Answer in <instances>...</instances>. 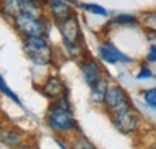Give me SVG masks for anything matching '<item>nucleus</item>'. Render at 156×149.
<instances>
[{
    "label": "nucleus",
    "mask_w": 156,
    "mask_h": 149,
    "mask_svg": "<svg viewBox=\"0 0 156 149\" xmlns=\"http://www.w3.org/2000/svg\"><path fill=\"white\" fill-rule=\"evenodd\" d=\"M140 95H142V99H143L145 106L148 108H150L151 111L156 112V87L143 89L140 92Z\"/></svg>",
    "instance_id": "obj_12"
},
{
    "label": "nucleus",
    "mask_w": 156,
    "mask_h": 149,
    "mask_svg": "<svg viewBox=\"0 0 156 149\" xmlns=\"http://www.w3.org/2000/svg\"><path fill=\"white\" fill-rule=\"evenodd\" d=\"M55 142L58 143V146H59V148H60V149H69L66 146H65V144H64V142H61V141H60V140H58V138L55 140Z\"/></svg>",
    "instance_id": "obj_23"
},
{
    "label": "nucleus",
    "mask_w": 156,
    "mask_h": 149,
    "mask_svg": "<svg viewBox=\"0 0 156 149\" xmlns=\"http://www.w3.org/2000/svg\"><path fill=\"white\" fill-rule=\"evenodd\" d=\"M154 78H155V74L153 69H150V66H148L147 64H143L136 74V79L138 81H147V79H154Z\"/></svg>",
    "instance_id": "obj_16"
},
{
    "label": "nucleus",
    "mask_w": 156,
    "mask_h": 149,
    "mask_svg": "<svg viewBox=\"0 0 156 149\" xmlns=\"http://www.w3.org/2000/svg\"><path fill=\"white\" fill-rule=\"evenodd\" d=\"M112 24H119V25H125V24H137L138 19L132 15H119L115 18L112 19Z\"/></svg>",
    "instance_id": "obj_18"
},
{
    "label": "nucleus",
    "mask_w": 156,
    "mask_h": 149,
    "mask_svg": "<svg viewBox=\"0 0 156 149\" xmlns=\"http://www.w3.org/2000/svg\"><path fill=\"white\" fill-rule=\"evenodd\" d=\"M0 90H1V93L4 94V95H6L9 99H11V100H12V101H15L16 104L20 105V97L12 92V89L7 85V83L5 82V79L2 78V76H1V74H0Z\"/></svg>",
    "instance_id": "obj_17"
},
{
    "label": "nucleus",
    "mask_w": 156,
    "mask_h": 149,
    "mask_svg": "<svg viewBox=\"0 0 156 149\" xmlns=\"http://www.w3.org/2000/svg\"><path fill=\"white\" fill-rule=\"evenodd\" d=\"M109 84L105 77H101L95 84L90 87V100L95 104H103Z\"/></svg>",
    "instance_id": "obj_11"
},
{
    "label": "nucleus",
    "mask_w": 156,
    "mask_h": 149,
    "mask_svg": "<svg viewBox=\"0 0 156 149\" xmlns=\"http://www.w3.org/2000/svg\"><path fill=\"white\" fill-rule=\"evenodd\" d=\"M47 124L55 132L67 133L78 130L77 123L71 112L67 95L55 101L47 113Z\"/></svg>",
    "instance_id": "obj_1"
},
{
    "label": "nucleus",
    "mask_w": 156,
    "mask_h": 149,
    "mask_svg": "<svg viewBox=\"0 0 156 149\" xmlns=\"http://www.w3.org/2000/svg\"><path fill=\"white\" fill-rule=\"evenodd\" d=\"M58 30L62 37L64 45H76L80 43V27L76 15L73 13L67 19L57 23Z\"/></svg>",
    "instance_id": "obj_6"
},
{
    "label": "nucleus",
    "mask_w": 156,
    "mask_h": 149,
    "mask_svg": "<svg viewBox=\"0 0 156 149\" xmlns=\"http://www.w3.org/2000/svg\"><path fill=\"white\" fill-rule=\"evenodd\" d=\"M78 6L85 11L90 12V13H94V15H98V16H107L108 15V11L98 4H79Z\"/></svg>",
    "instance_id": "obj_15"
},
{
    "label": "nucleus",
    "mask_w": 156,
    "mask_h": 149,
    "mask_svg": "<svg viewBox=\"0 0 156 149\" xmlns=\"http://www.w3.org/2000/svg\"><path fill=\"white\" fill-rule=\"evenodd\" d=\"M2 136V125H1V122H0V138Z\"/></svg>",
    "instance_id": "obj_24"
},
{
    "label": "nucleus",
    "mask_w": 156,
    "mask_h": 149,
    "mask_svg": "<svg viewBox=\"0 0 156 149\" xmlns=\"http://www.w3.org/2000/svg\"><path fill=\"white\" fill-rule=\"evenodd\" d=\"M15 149H35L33 146H30V144H27V143H22V144H20L17 148Z\"/></svg>",
    "instance_id": "obj_22"
},
{
    "label": "nucleus",
    "mask_w": 156,
    "mask_h": 149,
    "mask_svg": "<svg viewBox=\"0 0 156 149\" xmlns=\"http://www.w3.org/2000/svg\"><path fill=\"white\" fill-rule=\"evenodd\" d=\"M79 67H80V72H82V76H83V79L85 81V83L89 87L95 84L101 77H103L101 65L93 58L83 59L80 61V64H79Z\"/></svg>",
    "instance_id": "obj_9"
},
{
    "label": "nucleus",
    "mask_w": 156,
    "mask_h": 149,
    "mask_svg": "<svg viewBox=\"0 0 156 149\" xmlns=\"http://www.w3.org/2000/svg\"><path fill=\"white\" fill-rule=\"evenodd\" d=\"M71 149H98L85 136L78 135L73 138Z\"/></svg>",
    "instance_id": "obj_14"
},
{
    "label": "nucleus",
    "mask_w": 156,
    "mask_h": 149,
    "mask_svg": "<svg viewBox=\"0 0 156 149\" xmlns=\"http://www.w3.org/2000/svg\"><path fill=\"white\" fill-rule=\"evenodd\" d=\"M112 123L118 131L125 135L136 132L139 125V118L132 106L115 112L112 114Z\"/></svg>",
    "instance_id": "obj_4"
},
{
    "label": "nucleus",
    "mask_w": 156,
    "mask_h": 149,
    "mask_svg": "<svg viewBox=\"0 0 156 149\" xmlns=\"http://www.w3.org/2000/svg\"><path fill=\"white\" fill-rule=\"evenodd\" d=\"M145 59H147V63H149V64H156V43L150 45Z\"/></svg>",
    "instance_id": "obj_21"
},
{
    "label": "nucleus",
    "mask_w": 156,
    "mask_h": 149,
    "mask_svg": "<svg viewBox=\"0 0 156 149\" xmlns=\"http://www.w3.org/2000/svg\"><path fill=\"white\" fill-rule=\"evenodd\" d=\"M98 54L102 61L108 63V64H118V63L130 64V63H132L131 56L122 53L112 42H108V41H106L98 46Z\"/></svg>",
    "instance_id": "obj_7"
},
{
    "label": "nucleus",
    "mask_w": 156,
    "mask_h": 149,
    "mask_svg": "<svg viewBox=\"0 0 156 149\" xmlns=\"http://www.w3.org/2000/svg\"><path fill=\"white\" fill-rule=\"evenodd\" d=\"M64 46H65V48H66L69 56H71V58L77 59L79 56H82V52H83V51H82L80 43H76V45H64Z\"/></svg>",
    "instance_id": "obj_19"
},
{
    "label": "nucleus",
    "mask_w": 156,
    "mask_h": 149,
    "mask_svg": "<svg viewBox=\"0 0 156 149\" xmlns=\"http://www.w3.org/2000/svg\"><path fill=\"white\" fill-rule=\"evenodd\" d=\"M155 149H156V148H155Z\"/></svg>",
    "instance_id": "obj_25"
},
{
    "label": "nucleus",
    "mask_w": 156,
    "mask_h": 149,
    "mask_svg": "<svg viewBox=\"0 0 156 149\" xmlns=\"http://www.w3.org/2000/svg\"><path fill=\"white\" fill-rule=\"evenodd\" d=\"M42 94L48 99L58 101L61 97L67 95V89L62 79L58 76L48 77L42 84Z\"/></svg>",
    "instance_id": "obj_8"
},
{
    "label": "nucleus",
    "mask_w": 156,
    "mask_h": 149,
    "mask_svg": "<svg viewBox=\"0 0 156 149\" xmlns=\"http://www.w3.org/2000/svg\"><path fill=\"white\" fill-rule=\"evenodd\" d=\"M103 105L113 114V113L120 111V110L130 107L131 101H130V97H129V95L125 92L124 88H121L119 85H112V87L108 88V92L106 94Z\"/></svg>",
    "instance_id": "obj_5"
},
{
    "label": "nucleus",
    "mask_w": 156,
    "mask_h": 149,
    "mask_svg": "<svg viewBox=\"0 0 156 149\" xmlns=\"http://www.w3.org/2000/svg\"><path fill=\"white\" fill-rule=\"evenodd\" d=\"M48 10L52 16V18L55 20V23H60L73 15V9L69 2L65 1H49L48 2Z\"/></svg>",
    "instance_id": "obj_10"
},
{
    "label": "nucleus",
    "mask_w": 156,
    "mask_h": 149,
    "mask_svg": "<svg viewBox=\"0 0 156 149\" xmlns=\"http://www.w3.org/2000/svg\"><path fill=\"white\" fill-rule=\"evenodd\" d=\"M144 24L149 28V30H156V12H149L143 18Z\"/></svg>",
    "instance_id": "obj_20"
},
{
    "label": "nucleus",
    "mask_w": 156,
    "mask_h": 149,
    "mask_svg": "<svg viewBox=\"0 0 156 149\" xmlns=\"http://www.w3.org/2000/svg\"><path fill=\"white\" fill-rule=\"evenodd\" d=\"M23 51L35 65H40V66L49 65L54 58L53 48L44 37L24 38Z\"/></svg>",
    "instance_id": "obj_2"
},
{
    "label": "nucleus",
    "mask_w": 156,
    "mask_h": 149,
    "mask_svg": "<svg viewBox=\"0 0 156 149\" xmlns=\"http://www.w3.org/2000/svg\"><path fill=\"white\" fill-rule=\"evenodd\" d=\"M2 138V142L9 146V147H15L17 148L20 144H22V136H20V132H17L16 130H7L5 131L1 136Z\"/></svg>",
    "instance_id": "obj_13"
},
{
    "label": "nucleus",
    "mask_w": 156,
    "mask_h": 149,
    "mask_svg": "<svg viewBox=\"0 0 156 149\" xmlns=\"http://www.w3.org/2000/svg\"><path fill=\"white\" fill-rule=\"evenodd\" d=\"M13 25L16 30L24 38L28 37H44L46 27L40 16L27 12H20L13 17Z\"/></svg>",
    "instance_id": "obj_3"
}]
</instances>
